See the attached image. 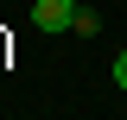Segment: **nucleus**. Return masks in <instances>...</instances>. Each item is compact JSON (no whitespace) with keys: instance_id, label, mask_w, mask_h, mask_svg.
<instances>
[{"instance_id":"1","label":"nucleus","mask_w":127,"mask_h":120,"mask_svg":"<svg viewBox=\"0 0 127 120\" xmlns=\"http://www.w3.org/2000/svg\"><path fill=\"white\" fill-rule=\"evenodd\" d=\"M70 19H76V0H38L32 6V25L38 32H70Z\"/></svg>"},{"instance_id":"2","label":"nucleus","mask_w":127,"mask_h":120,"mask_svg":"<svg viewBox=\"0 0 127 120\" xmlns=\"http://www.w3.org/2000/svg\"><path fill=\"white\" fill-rule=\"evenodd\" d=\"M70 32H76V38H95V32H102V13H95V6H76Z\"/></svg>"},{"instance_id":"3","label":"nucleus","mask_w":127,"mask_h":120,"mask_svg":"<svg viewBox=\"0 0 127 120\" xmlns=\"http://www.w3.org/2000/svg\"><path fill=\"white\" fill-rule=\"evenodd\" d=\"M114 89H127V51L114 57Z\"/></svg>"}]
</instances>
